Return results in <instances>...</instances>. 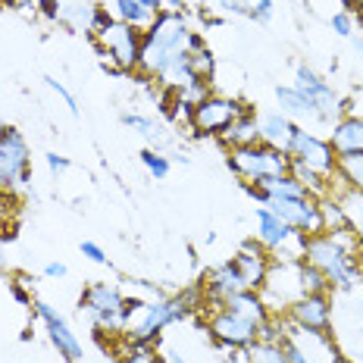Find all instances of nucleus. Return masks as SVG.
Masks as SVG:
<instances>
[{
  "label": "nucleus",
  "instance_id": "4be33fe9",
  "mask_svg": "<svg viewBox=\"0 0 363 363\" xmlns=\"http://www.w3.org/2000/svg\"><path fill=\"white\" fill-rule=\"evenodd\" d=\"M294 128L298 125L291 123V116H285V113H269V116L260 119V141L269 147L285 150L291 141V135H294Z\"/></svg>",
  "mask_w": 363,
  "mask_h": 363
},
{
  "label": "nucleus",
  "instance_id": "72a5a7b5",
  "mask_svg": "<svg viewBox=\"0 0 363 363\" xmlns=\"http://www.w3.org/2000/svg\"><path fill=\"white\" fill-rule=\"evenodd\" d=\"M44 85H48L50 91H54L57 97H63V101H66V107H69L72 116H79V101H75V94H72V91L63 85V82H57L54 75H44Z\"/></svg>",
  "mask_w": 363,
  "mask_h": 363
},
{
  "label": "nucleus",
  "instance_id": "f257e3e1",
  "mask_svg": "<svg viewBox=\"0 0 363 363\" xmlns=\"http://www.w3.org/2000/svg\"><path fill=\"white\" fill-rule=\"evenodd\" d=\"M188 41V22L176 10H160L154 22L141 32V57H138V72L147 79H160L166 66L179 54H185Z\"/></svg>",
  "mask_w": 363,
  "mask_h": 363
},
{
  "label": "nucleus",
  "instance_id": "f704fd0d",
  "mask_svg": "<svg viewBox=\"0 0 363 363\" xmlns=\"http://www.w3.org/2000/svg\"><path fill=\"white\" fill-rule=\"evenodd\" d=\"M119 363H163L154 347H128V354Z\"/></svg>",
  "mask_w": 363,
  "mask_h": 363
},
{
  "label": "nucleus",
  "instance_id": "b1692460",
  "mask_svg": "<svg viewBox=\"0 0 363 363\" xmlns=\"http://www.w3.org/2000/svg\"><path fill=\"white\" fill-rule=\"evenodd\" d=\"M113 16L119 22H125V26L138 28V32H145L150 22H154L157 13H150L147 6L138 4V0H116V4H113Z\"/></svg>",
  "mask_w": 363,
  "mask_h": 363
},
{
  "label": "nucleus",
  "instance_id": "2f4dec72",
  "mask_svg": "<svg viewBox=\"0 0 363 363\" xmlns=\"http://www.w3.org/2000/svg\"><path fill=\"white\" fill-rule=\"evenodd\" d=\"M320 213H323V225H326V232H329V229H342V225H347L345 210L338 207V203H332V201H320Z\"/></svg>",
  "mask_w": 363,
  "mask_h": 363
},
{
  "label": "nucleus",
  "instance_id": "ddd939ff",
  "mask_svg": "<svg viewBox=\"0 0 363 363\" xmlns=\"http://www.w3.org/2000/svg\"><path fill=\"white\" fill-rule=\"evenodd\" d=\"M294 88L313 101V110H316L320 123H332L338 113L347 110V101H342V97L335 94V88H332L323 75H316L310 66H298V72H294Z\"/></svg>",
  "mask_w": 363,
  "mask_h": 363
},
{
  "label": "nucleus",
  "instance_id": "ea45409f",
  "mask_svg": "<svg viewBox=\"0 0 363 363\" xmlns=\"http://www.w3.org/2000/svg\"><path fill=\"white\" fill-rule=\"evenodd\" d=\"M225 13H235V16H251V4L247 0H219Z\"/></svg>",
  "mask_w": 363,
  "mask_h": 363
},
{
  "label": "nucleus",
  "instance_id": "58836bf2",
  "mask_svg": "<svg viewBox=\"0 0 363 363\" xmlns=\"http://www.w3.org/2000/svg\"><path fill=\"white\" fill-rule=\"evenodd\" d=\"M38 10H41V16L50 19V22L63 19V6H60L57 0H38Z\"/></svg>",
  "mask_w": 363,
  "mask_h": 363
},
{
  "label": "nucleus",
  "instance_id": "49530a36",
  "mask_svg": "<svg viewBox=\"0 0 363 363\" xmlns=\"http://www.w3.org/2000/svg\"><path fill=\"white\" fill-rule=\"evenodd\" d=\"M4 4L13 10H32V6H38V0H4Z\"/></svg>",
  "mask_w": 363,
  "mask_h": 363
},
{
  "label": "nucleus",
  "instance_id": "09e8293b",
  "mask_svg": "<svg viewBox=\"0 0 363 363\" xmlns=\"http://www.w3.org/2000/svg\"><path fill=\"white\" fill-rule=\"evenodd\" d=\"M138 4H141V6H147V10H150V13H160V10H163V6H166V4H163V0H138Z\"/></svg>",
  "mask_w": 363,
  "mask_h": 363
},
{
  "label": "nucleus",
  "instance_id": "c756f323",
  "mask_svg": "<svg viewBox=\"0 0 363 363\" xmlns=\"http://www.w3.org/2000/svg\"><path fill=\"white\" fill-rule=\"evenodd\" d=\"M188 57H191V69H194V75H198L201 82H210V79H213V69H216L213 50L203 48V50H198V54H188Z\"/></svg>",
  "mask_w": 363,
  "mask_h": 363
},
{
  "label": "nucleus",
  "instance_id": "864d4df0",
  "mask_svg": "<svg viewBox=\"0 0 363 363\" xmlns=\"http://www.w3.org/2000/svg\"><path fill=\"white\" fill-rule=\"evenodd\" d=\"M4 6H6V4H4V0H0V10H4Z\"/></svg>",
  "mask_w": 363,
  "mask_h": 363
},
{
  "label": "nucleus",
  "instance_id": "6ab92c4d",
  "mask_svg": "<svg viewBox=\"0 0 363 363\" xmlns=\"http://www.w3.org/2000/svg\"><path fill=\"white\" fill-rule=\"evenodd\" d=\"M329 145L338 157L363 154V116H342L329 132Z\"/></svg>",
  "mask_w": 363,
  "mask_h": 363
},
{
  "label": "nucleus",
  "instance_id": "4c0bfd02",
  "mask_svg": "<svg viewBox=\"0 0 363 363\" xmlns=\"http://www.w3.org/2000/svg\"><path fill=\"white\" fill-rule=\"evenodd\" d=\"M141 307H145V301H141V298H123V310H119V316H123V326L125 329H128V323L141 313Z\"/></svg>",
  "mask_w": 363,
  "mask_h": 363
},
{
  "label": "nucleus",
  "instance_id": "9b49d317",
  "mask_svg": "<svg viewBox=\"0 0 363 363\" xmlns=\"http://www.w3.org/2000/svg\"><path fill=\"white\" fill-rule=\"evenodd\" d=\"M263 301L269 310H289L304 294L301 289V260H276L269 263L267 282H263Z\"/></svg>",
  "mask_w": 363,
  "mask_h": 363
},
{
  "label": "nucleus",
  "instance_id": "37998d69",
  "mask_svg": "<svg viewBox=\"0 0 363 363\" xmlns=\"http://www.w3.org/2000/svg\"><path fill=\"white\" fill-rule=\"evenodd\" d=\"M10 291H13V298H16L19 304H32V294L26 291V285H22V279H19V282H10Z\"/></svg>",
  "mask_w": 363,
  "mask_h": 363
},
{
  "label": "nucleus",
  "instance_id": "39448f33",
  "mask_svg": "<svg viewBox=\"0 0 363 363\" xmlns=\"http://www.w3.org/2000/svg\"><path fill=\"white\" fill-rule=\"evenodd\" d=\"M229 169L235 172L241 182H263V179H276V176H289L291 169V157L279 147H269L263 141L257 145H241V147H229L225 157Z\"/></svg>",
  "mask_w": 363,
  "mask_h": 363
},
{
  "label": "nucleus",
  "instance_id": "5701e85b",
  "mask_svg": "<svg viewBox=\"0 0 363 363\" xmlns=\"http://www.w3.org/2000/svg\"><path fill=\"white\" fill-rule=\"evenodd\" d=\"M276 101L282 104V113L285 116H313L316 119V110H313V101L307 94H301L294 85H279L276 88Z\"/></svg>",
  "mask_w": 363,
  "mask_h": 363
},
{
  "label": "nucleus",
  "instance_id": "a19ab883",
  "mask_svg": "<svg viewBox=\"0 0 363 363\" xmlns=\"http://www.w3.org/2000/svg\"><path fill=\"white\" fill-rule=\"evenodd\" d=\"M48 169H50V176H63V172L69 169V157H63V154H48Z\"/></svg>",
  "mask_w": 363,
  "mask_h": 363
},
{
  "label": "nucleus",
  "instance_id": "6e6552de",
  "mask_svg": "<svg viewBox=\"0 0 363 363\" xmlns=\"http://www.w3.org/2000/svg\"><path fill=\"white\" fill-rule=\"evenodd\" d=\"M245 104L235 97H223V94H203L191 110V125L198 138H219L235 119L241 116Z\"/></svg>",
  "mask_w": 363,
  "mask_h": 363
},
{
  "label": "nucleus",
  "instance_id": "412c9836",
  "mask_svg": "<svg viewBox=\"0 0 363 363\" xmlns=\"http://www.w3.org/2000/svg\"><path fill=\"white\" fill-rule=\"evenodd\" d=\"M219 141H223L225 147H241V145H257L260 141V119L254 116L251 110H241V116L225 128L223 135H219Z\"/></svg>",
  "mask_w": 363,
  "mask_h": 363
},
{
  "label": "nucleus",
  "instance_id": "20e7f679",
  "mask_svg": "<svg viewBox=\"0 0 363 363\" xmlns=\"http://www.w3.org/2000/svg\"><path fill=\"white\" fill-rule=\"evenodd\" d=\"M191 313L188 301L176 294V298H157V301H145L141 313L128 323L125 329V338H128V347H154L160 342V332L172 323L185 320Z\"/></svg>",
  "mask_w": 363,
  "mask_h": 363
},
{
  "label": "nucleus",
  "instance_id": "0eeeda50",
  "mask_svg": "<svg viewBox=\"0 0 363 363\" xmlns=\"http://www.w3.org/2000/svg\"><path fill=\"white\" fill-rule=\"evenodd\" d=\"M79 310H85L94 323V332H125L123 326V291L110 282H91L79 298Z\"/></svg>",
  "mask_w": 363,
  "mask_h": 363
},
{
  "label": "nucleus",
  "instance_id": "c03bdc74",
  "mask_svg": "<svg viewBox=\"0 0 363 363\" xmlns=\"http://www.w3.org/2000/svg\"><path fill=\"white\" fill-rule=\"evenodd\" d=\"M66 272H69V269H66V263H48V267H44V276H48V279H63L66 276Z\"/></svg>",
  "mask_w": 363,
  "mask_h": 363
},
{
  "label": "nucleus",
  "instance_id": "f8f14e48",
  "mask_svg": "<svg viewBox=\"0 0 363 363\" xmlns=\"http://www.w3.org/2000/svg\"><path fill=\"white\" fill-rule=\"evenodd\" d=\"M207 332H210V338H213L216 347H232V351L251 347L257 338H260V326H257V323L245 320V316L232 313V310H225V307H219L216 313L210 316Z\"/></svg>",
  "mask_w": 363,
  "mask_h": 363
},
{
  "label": "nucleus",
  "instance_id": "473e14b6",
  "mask_svg": "<svg viewBox=\"0 0 363 363\" xmlns=\"http://www.w3.org/2000/svg\"><path fill=\"white\" fill-rule=\"evenodd\" d=\"M332 32L342 35V38H354V32H357V19H354V13L338 10L335 16H332Z\"/></svg>",
  "mask_w": 363,
  "mask_h": 363
},
{
  "label": "nucleus",
  "instance_id": "603ef678",
  "mask_svg": "<svg viewBox=\"0 0 363 363\" xmlns=\"http://www.w3.org/2000/svg\"><path fill=\"white\" fill-rule=\"evenodd\" d=\"M6 128H10V125H6V123H4V116H0V135H4Z\"/></svg>",
  "mask_w": 363,
  "mask_h": 363
},
{
  "label": "nucleus",
  "instance_id": "8fccbe9b",
  "mask_svg": "<svg viewBox=\"0 0 363 363\" xmlns=\"http://www.w3.org/2000/svg\"><path fill=\"white\" fill-rule=\"evenodd\" d=\"M163 4H166V6H169V10H176V13H179V10H182V6H185V0H163Z\"/></svg>",
  "mask_w": 363,
  "mask_h": 363
},
{
  "label": "nucleus",
  "instance_id": "9d476101",
  "mask_svg": "<svg viewBox=\"0 0 363 363\" xmlns=\"http://www.w3.org/2000/svg\"><path fill=\"white\" fill-rule=\"evenodd\" d=\"M285 154L291 157V160L304 163L307 169H313L316 176L323 179H332L338 172V154L332 150V145L326 138H316L313 132H307V128H294L289 147H285Z\"/></svg>",
  "mask_w": 363,
  "mask_h": 363
},
{
  "label": "nucleus",
  "instance_id": "423d86ee",
  "mask_svg": "<svg viewBox=\"0 0 363 363\" xmlns=\"http://www.w3.org/2000/svg\"><path fill=\"white\" fill-rule=\"evenodd\" d=\"M32 182V150L22 132L6 128L0 135V194H19Z\"/></svg>",
  "mask_w": 363,
  "mask_h": 363
},
{
  "label": "nucleus",
  "instance_id": "cd10ccee",
  "mask_svg": "<svg viewBox=\"0 0 363 363\" xmlns=\"http://www.w3.org/2000/svg\"><path fill=\"white\" fill-rule=\"evenodd\" d=\"M301 289H304V294H329L332 285H329V279L313 267V263L301 260Z\"/></svg>",
  "mask_w": 363,
  "mask_h": 363
},
{
  "label": "nucleus",
  "instance_id": "dca6fc26",
  "mask_svg": "<svg viewBox=\"0 0 363 363\" xmlns=\"http://www.w3.org/2000/svg\"><path fill=\"white\" fill-rule=\"evenodd\" d=\"M35 313L41 316V323L48 326V338H50V345L57 347L60 357H63L66 363H79L82 360V342L72 332L69 323H66L48 301H35Z\"/></svg>",
  "mask_w": 363,
  "mask_h": 363
},
{
  "label": "nucleus",
  "instance_id": "393cba45",
  "mask_svg": "<svg viewBox=\"0 0 363 363\" xmlns=\"http://www.w3.org/2000/svg\"><path fill=\"white\" fill-rule=\"evenodd\" d=\"M245 351H247V363H289V347L276 342H263V338H257Z\"/></svg>",
  "mask_w": 363,
  "mask_h": 363
},
{
  "label": "nucleus",
  "instance_id": "c9c22d12",
  "mask_svg": "<svg viewBox=\"0 0 363 363\" xmlns=\"http://www.w3.org/2000/svg\"><path fill=\"white\" fill-rule=\"evenodd\" d=\"M82 257H88L91 263H97V267H110L107 260V251H104L97 241H82Z\"/></svg>",
  "mask_w": 363,
  "mask_h": 363
},
{
  "label": "nucleus",
  "instance_id": "c85d7f7f",
  "mask_svg": "<svg viewBox=\"0 0 363 363\" xmlns=\"http://www.w3.org/2000/svg\"><path fill=\"white\" fill-rule=\"evenodd\" d=\"M141 163L147 166V172H150V176H154L157 182L169 176V157H163L160 150H154V147L141 150Z\"/></svg>",
  "mask_w": 363,
  "mask_h": 363
},
{
  "label": "nucleus",
  "instance_id": "a211bd4d",
  "mask_svg": "<svg viewBox=\"0 0 363 363\" xmlns=\"http://www.w3.org/2000/svg\"><path fill=\"white\" fill-rule=\"evenodd\" d=\"M241 289H245V279H241V272L235 269L232 260L219 263L216 269H210L203 276V301H210L213 307H223V301L238 294Z\"/></svg>",
  "mask_w": 363,
  "mask_h": 363
},
{
  "label": "nucleus",
  "instance_id": "1a4fd4ad",
  "mask_svg": "<svg viewBox=\"0 0 363 363\" xmlns=\"http://www.w3.org/2000/svg\"><path fill=\"white\" fill-rule=\"evenodd\" d=\"M304 238L307 235L291 229L269 207H257V241L269 254H282V260H304Z\"/></svg>",
  "mask_w": 363,
  "mask_h": 363
},
{
  "label": "nucleus",
  "instance_id": "bb28decb",
  "mask_svg": "<svg viewBox=\"0 0 363 363\" xmlns=\"http://www.w3.org/2000/svg\"><path fill=\"white\" fill-rule=\"evenodd\" d=\"M354 191L363 194V154H354V157H338V172Z\"/></svg>",
  "mask_w": 363,
  "mask_h": 363
},
{
  "label": "nucleus",
  "instance_id": "2eb2a0df",
  "mask_svg": "<svg viewBox=\"0 0 363 363\" xmlns=\"http://www.w3.org/2000/svg\"><path fill=\"white\" fill-rule=\"evenodd\" d=\"M291 326L307 329V332H326L332 335V301L329 294H301L294 304L285 310Z\"/></svg>",
  "mask_w": 363,
  "mask_h": 363
},
{
  "label": "nucleus",
  "instance_id": "a878e982",
  "mask_svg": "<svg viewBox=\"0 0 363 363\" xmlns=\"http://www.w3.org/2000/svg\"><path fill=\"white\" fill-rule=\"evenodd\" d=\"M63 19L69 22L72 28H82L88 38L94 35V19H97V6L94 4H69L63 10Z\"/></svg>",
  "mask_w": 363,
  "mask_h": 363
},
{
  "label": "nucleus",
  "instance_id": "f03ea898",
  "mask_svg": "<svg viewBox=\"0 0 363 363\" xmlns=\"http://www.w3.org/2000/svg\"><path fill=\"white\" fill-rule=\"evenodd\" d=\"M94 41L97 54L107 57L110 72L113 75H125L138 69V57H141V32L125 22H119L113 13H107L104 6H97V19H94Z\"/></svg>",
  "mask_w": 363,
  "mask_h": 363
},
{
  "label": "nucleus",
  "instance_id": "3c124183",
  "mask_svg": "<svg viewBox=\"0 0 363 363\" xmlns=\"http://www.w3.org/2000/svg\"><path fill=\"white\" fill-rule=\"evenodd\" d=\"M166 363H188V360H182L179 354H169V360H166Z\"/></svg>",
  "mask_w": 363,
  "mask_h": 363
},
{
  "label": "nucleus",
  "instance_id": "aec40b11",
  "mask_svg": "<svg viewBox=\"0 0 363 363\" xmlns=\"http://www.w3.org/2000/svg\"><path fill=\"white\" fill-rule=\"evenodd\" d=\"M223 307H225V310H232V313H238V316H245V320L257 323V326H263V323H267L269 316H272V310L267 307L263 294H260V291H254V289H241L238 294L225 298V301H223Z\"/></svg>",
  "mask_w": 363,
  "mask_h": 363
},
{
  "label": "nucleus",
  "instance_id": "de8ad7c7",
  "mask_svg": "<svg viewBox=\"0 0 363 363\" xmlns=\"http://www.w3.org/2000/svg\"><path fill=\"white\" fill-rule=\"evenodd\" d=\"M345 10H347V13H357V16H363V0H345Z\"/></svg>",
  "mask_w": 363,
  "mask_h": 363
},
{
  "label": "nucleus",
  "instance_id": "7ed1b4c3",
  "mask_svg": "<svg viewBox=\"0 0 363 363\" xmlns=\"http://www.w3.org/2000/svg\"><path fill=\"white\" fill-rule=\"evenodd\" d=\"M304 260L313 263L329 279L332 289H338V291L354 289L363 276V257L347 254L329 232H316V235L304 238Z\"/></svg>",
  "mask_w": 363,
  "mask_h": 363
},
{
  "label": "nucleus",
  "instance_id": "79ce46f5",
  "mask_svg": "<svg viewBox=\"0 0 363 363\" xmlns=\"http://www.w3.org/2000/svg\"><path fill=\"white\" fill-rule=\"evenodd\" d=\"M207 48V41H203L201 32H188V41H185V50L188 54H198V50Z\"/></svg>",
  "mask_w": 363,
  "mask_h": 363
},
{
  "label": "nucleus",
  "instance_id": "4468645a",
  "mask_svg": "<svg viewBox=\"0 0 363 363\" xmlns=\"http://www.w3.org/2000/svg\"><path fill=\"white\" fill-rule=\"evenodd\" d=\"M263 207H269L272 213L279 219H285V223H289L291 229H298L301 235L326 232L323 213H320V201H316L313 194H307V198H269Z\"/></svg>",
  "mask_w": 363,
  "mask_h": 363
},
{
  "label": "nucleus",
  "instance_id": "e433bc0d",
  "mask_svg": "<svg viewBox=\"0 0 363 363\" xmlns=\"http://www.w3.org/2000/svg\"><path fill=\"white\" fill-rule=\"evenodd\" d=\"M272 16H276V4H272V0H257V4H251V19H257L260 26L272 22Z\"/></svg>",
  "mask_w": 363,
  "mask_h": 363
},
{
  "label": "nucleus",
  "instance_id": "f3484780",
  "mask_svg": "<svg viewBox=\"0 0 363 363\" xmlns=\"http://www.w3.org/2000/svg\"><path fill=\"white\" fill-rule=\"evenodd\" d=\"M232 263H235V269L241 272V279H245V289L260 291L263 282H267L272 257H269V251L260 245V241H245V245L238 247V254L232 257Z\"/></svg>",
  "mask_w": 363,
  "mask_h": 363
},
{
  "label": "nucleus",
  "instance_id": "7c9ffc66",
  "mask_svg": "<svg viewBox=\"0 0 363 363\" xmlns=\"http://www.w3.org/2000/svg\"><path fill=\"white\" fill-rule=\"evenodd\" d=\"M123 125L145 135V138H157V123L150 116H141V113H123Z\"/></svg>",
  "mask_w": 363,
  "mask_h": 363
},
{
  "label": "nucleus",
  "instance_id": "a18cd8bd",
  "mask_svg": "<svg viewBox=\"0 0 363 363\" xmlns=\"http://www.w3.org/2000/svg\"><path fill=\"white\" fill-rule=\"evenodd\" d=\"M285 347H289V363H310V360H307L304 354H301V351H298V347H294L291 342H285Z\"/></svg>",
  "mask_w": 363,
  "mask_h": 363
}]
</instances>
